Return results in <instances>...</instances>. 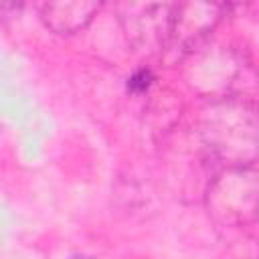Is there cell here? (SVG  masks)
I'll return each instance as SVG.
<instances>
[{"label": "cell", "instance_id": "6da1fadb", "mask_svg": "<svg viewBox=\"0 0 259 259\" xmlns=\"http://www.w3.org/2000/svg\"><path fill=\"white\" fill-rule=\"evenodd\" d=\"M255 109L245 99H227L214 103L202 125V136L208 148L233 162L231 166L253 164L245 158V148L255 154Z\"/></svg>", "mask_w": 259, "mask_h": 259}, {"label": "cell", "instance_id": "7a4b0ae2", "mask_svg": "<svg viewBox=\"0 0 259 259\" xmlns=\"http://www.w3.org/2000/svg\"><path fill=\"white\" fill-rule=\"evenodd\" d=\"M208 212L223 225H245L257 210V172L255 164L229 166L206 190Z\"/></svg>", "mask_w": 259, "mask_h": 259}, {"label": "cell", "instance_id": "3957f363", "mask_svg": "<svg viewBox=\"0 0 259 259\" xmlns=\"http://www.w3.org/2000/svg\"><path fill=\"white\" fill-rule=\"evenodd\" d=\"M223 10L225 6L202 4V2L172 4V18H170L166 49H170L180 57H186L192 51L200 49L202 40L221 20Z\"/></svg>", "mask_w": 259, "mask_h": 259}, {"label": "cell", "instance_id": "277c9868", "mask_svg": "<svg viewBox=\"0 0 259 259\" xmlns=\"http://www.w3.org/2000/svg\"><path fill=\"white\" fill-rule=\"evenodd\" d=\"M132 16H121L125 34L136 49L158 53L166 49L170 18H172V4H140L138 14L125 6Z\"/></svg>", "mask_w": 259, "mask_h": 259}, {"label": "cell", "instance_id": "5b68a950", "mask_svg": "<svg viewBox=\"0 0 259 259\" xmlns=\"http://www.w3.org/2000/svg\"><path fill=\"white\" fill-rule=\"evenodd\" d=\"M97 2H47L40 6V20L57 34H75L83 30L99 12Z\"/></svg>", "mask_w": 259, "mask_h": 259}, {"label": "cell", "instance_id": "8992f818", "mask_svg": "<svg viewBox=\"0 0 259 259\" xmlns=\"http://www.w3.org/2000/svg\"><path fill=\"white\" fill-rule=\"evenodd\" d=\"M150 81H152V73H150L148 69H142V71H138V73L130 79V89H132V91H144V89H148Z\"/></svg>", "mask_w": 259, "mask_h": 259}]
</instances>
